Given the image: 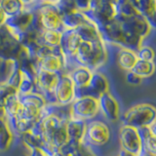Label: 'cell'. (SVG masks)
<instances>
[{
	"label": "cell",
	"mask_w": 156,
	"mask_h": 156,
	"mask_svg": "<svg viewBox=\"0 0 156 156\" xmlns=\"http://www.w3.org/2000/svg\"><path fill=\"white\" fill-rule=\"evenodd\" d=\"M143 156H156V155H152V154H148V153H144V155Z\"/></svg>",
	"instance_id": "cell-44"
},
{
	"label": "cell",
	"mask_w": 156,
	"mask_h": 156,
	"mask_svg": "<svg viewBox=\"0 0 156 156\" xmlns=\"http://www.w3.org/2000/svg\"><path fill=\"white\" fill-rule=\"evenodd\" d=\"M20 101H21L22 105L36 106L40 109H42L43 107L47 105L45 100H44V98L41 95H39L37 93H34V92L30 93V94H28V95L20 96Z\"/></svg>",
	"instance_id": "cell-28"
},
{
	"label": "cell",
	"mask_w": 156,
	"mask_h": 156,
	"mask_svg": "<svg viewBox=\"0 0 156 156\" xmlns=\"http://www.w3.org/2000/svg\"><path fill=\"white\" fill-rule=\"evenodd\" d=\"M115 19L119 21L126 28H128L130 31L143 39H144L152 30V28L146 22V20L144 17H141L139 13L130 18H123L117 15Z\"/></svg>",
	"instance_id": "cell-12"
},
{
	"label": "cell",
	"mask_w": 156,
	"mask_h": 156,
	"mask_svg": "<svg viewBox=\"0 0 156 156\" xmlns=\"http://www.w3.org/2000/svg\"><path fill=\"white\" fill-rule=\"evenodd\" d=\"M24 9L21 13L15 15L13 17L7 18L6 23L4 27H6L9 32L16 38L19 34L26 31L27 29L30 27L33 13L35 11L37 2H30V1H23Z\"/></svg>",
	"instance_id": "cell-3"
},
{
	"label": "cell",
	"mask_w": 156,
	"mask_h": 156,
	"mask_svg": "<svg viewBox=\"0 0 156 156\" xmlns=\"http://www.w3.org/2000/svg\"><path fill=\"white\" fill-rule=\"evenodd\" d=\"M8 127V123L6 119H0V133H2L4 130H6Z\"/></svg>",
	"instance_id": "cell-41"
},
{
	"label": "cell",
	"mask_w": 156,
	"mask_h": 156,
	"mask_svg": "<svg viewBox=\"0 0 156 156\" xmlns=\"http://www.w3.org/2000/svg\"><path fill=\"white\" fill-rule=\"evenodd\" d=\"M117 14L118 13L115 1H108V0L90 1L89 11L84 13L88 21L94 23L98 29L115 20Z\"/></svg>",
	"instance_id": "cell-2"
},
{
	"label": "cell",
	"mask_w": 156,
	"mask_h": 156,
	"mask_svg": "<svg viewBox=\"0 0 156 156\" xmlns=\"http://www.w3.org/2000/svg\"><path fill=\"white\" fill-rule=\"evenodd\" d=\"M0 7L5 16L10 18L21 13L24 9V4L22 0H2L0 1Z\"/></svg>",
	"instance_id": "cell-25"
},
{
	"label": "cell",
	"mask_w": 156,
	"mask_h": 156,
	"mask_svg": "<svg viewBox=\"0 0 156 156\" xmlns=\"http://www.w3.org/2000/svg\"><path fill=\"white\" fill-rule=\"evenodd\" d=\"M1 39H2V32H1V27H0V42H1Z\"/></svg>",
	"instance_id": "cell-45"
},
{
	"label": "cell",
	"mask_w": 156,
	"mask_h": 156,
	"mask_svg": "<svg viewBox=\"0 0 156 156\" xmlns=\"http://www.w3.org/2000/svg\"><path fill=\"white\" fill-rule=\"evenodd\" d=\"M28 156H52L45 147H32L28 149Z\"/></svg>",
	"instance_id": "cell-38"
},
{
	"label": "cell",
	"mask_w": 156,
	"mask_h": 156,
	"mask_svg": "<svg viewBox=\"0 0 156 156\" xmlns=\"http://www.w3.org/2000/svg\"><path fill=\"white\" fill-rule=\"evenodd\" d=\"M5 118H6V114H5L4 105L0 104V119H5Z\"/></svg>",
	"instance_id": "cell-42"
},
{
	"label": "cell",
	"mask_w": 156,
	"mask_h": 156,
	"mask_svg": "<svg viewBox=\"0 0 156 156\" xmlns=\"http://www.w3.org/2000/svg\"><path fill=\"white\" fill-rule=\"evenodd\" d=\"M75 156H98V155L95 153L93 147L87 145L84 143H81L77 145Z\"/></svg>",
	"instance_id": "cell-36"
},
{
	"label": "cell",
	"mask_w": 156,
	"mask_h": 156,
	"mask_svg": "<svg viewBox=\"0 0 156 156\" xmlns=\"http://www.w3.org/2000/svg\"><path fill=\"white\" fill-rule=\"evenodd\" d=\"M34 89H35V83L23 76L22 82H21V84H20L19 89H18V94L20 96L28 95V94H30V93H33Z\"/></svg>",
	"instance_id": "cell-33"
},
{
	"label": "cell",
	"mask_w": 156,
	"mask_h": 156,
	"mask_svg": "<svg viewBox=\"0 0 156 156\" xmlns=\"http://www.w3.org/2000/svg\"><path fill=\"white\" fill-rule=\"evenodd\" d=\"M138 60L144 62H153L154 61V51L149 46L143 45L138 51L136 52Z\"/></svg>",
	"instance_id": "cell-31"
},
{
	"label": "cell",
	"mask_w": 156,
	"mask_h": 156,
	"mask_svg": "<svg viewBox=\"0 0 156 156\" xmlns=\"http://www.w3.org/2000/svg\"><path fill=\"white\" fill-rule=\"evenodd\" d=\"M54 92L58 105L68 106L75 100V86L67 73H62L60 75Z\"/></svg>",
	"instance_id": "cell-10"
},
{
	"label": "cell",
	"mask_w": 156,
	"mask_h": 156,
	"mask_svg": "<svg viewBox=\"0 0 156 156\" xmlns=\"http://www.w3.org/2000/svg\"><path fill=\"white\" fill-rule=\"evenodd\" d=\"M61 37L62 32L60 30H44L40 34L39 42L41 45L55 48L60 46Z\"/></svg>",
	"instance_id": "cell-27"
},
{
	"label": "cell",
	"mask_w": 156,
	"mask_h": 156,
	"mask_svg": "<svg viewBox=\"0 0 156 156\" xmlns=\"http://www.w3.org/2000/svg\"><path fill=\"white\" fill-rule=\"evenodd\" d=\"M155 70V65L153 62H144L138 60L135 63L134 67L132 68V72L140 76L141 79L144 78H148L154 73Z\"/></svg>",
	"instance_id": "cell-26"
},
{
	"label": "cell",
	"mask_w": 156,
	"mask_h": 156,
	"mask_svg": "<svg viewBox=\"0 0 156 156\" xmlns=\"http://www.w3.org/2000/svg\"><path fill=\"white\" fill-rule=\"evenodd\" d=\"M62 21V30H75V29L80 27L81 24L86 23L88 20L84 13H81L79 11H72L70 13H67L62 15L61 17Z\"/></svg>",
	"instance_id": "cell-19"
},
{
	"label": "cell",
	"mask_w": 156,
	"mask_h": 156,
	"mask_svg": "<svg viewBox=\"0 0 156 156\" xmlns=\"http://www.w3.org/2000/svg\"><path fill=\"white\" fill-rule=\"evenodd\" d=\"M138 61L136 53L129 49L120 48L117 53V63L123 70L131 71Z\"/></svg>",
	"instance_id": "cell-23"
},
{
	"label": "cell",
	"mask_w": 156,
	"mask_h": 156,
	"mask_svg": "<svg viewBox=\"0 0 156 156\" xmlns=\"http://www.w3.org/2000/svg\"><path fill=\"white\" fill-rule=\"evenodd\" d=\"M75 32L77 35L80 37L81 41H86V42H96L101 40V34L98 27L94 23L91 22L87 21L80 27H78L75 29Z\"/></svg>",
	"instance_id": "cell-21"
},
{
	"label": "cell",
	"mask_w": 156,
	"mask_h": 156,
	"mask_svg": "<svg viewBox=\"0 0 156 156\" xmlns=\"http://www.w3.org/2000/svg\"><path fill=\"white\" fill-rule=\"evenodd\" d=\"M99 110L109 122H116L119 119V105L109 92L102 94L98 99Z\"/></svg>",
	"instance_id": "cell-13"
},
{
	"label": "cell",
	"mask_w": 156,
	"mask_h": 156,
	"mask_svg": "<svg viewBox=\"0 0 156 156\" xmlns=\"http://www.w3.org/2000/svg\"><path fill=\"white\" fill-rule=\"evenodd\" d=\"M87 122L71 118L66 123V131L68 138V143L78 145L83 143L86 131Z\"/></svg>",
	"instance_id": "cell-16"
},
{
	"label": "cell",
	"mask_w": 156,
	"mask_h": 156,
	"mask_svg": "<svg viewBox=\"0 0 156 156\" xmlns=\"http://www.w3.org/2000/svg\"><path fill=\"white\" fill-rule=\"evenodd\" d=\"M75 6L76 10L81 13H85L89 11L90 8V1H83V0H77L75 1Z\"/></svg>",
	"instance_id": "cell-39"
},
{
	"label": "cell",
	"mask_w": 156,
	"mask_h": 156,
	"mask_svg": "<svg viewBox=\"0 0 156 156\" xmlns=\"http://www.w3.org/2000/svg\"><path fill=\"white\" fill-rule=\"evenodd\" d=\"M21 140L23 141V145L26 146L27 149L32 148V147H45L42 136L34 135L30 131L23 135L21 136Z\"/></svg>",
	"instance_id": "cell-29"
},
{
	"label": "cell",
	"mask_w": 156,
	"mask_h": 156,
	"mask_svg": "<svg viewBox=\"0 0 156 156\" xmlns=\"http://www.w3.org/2000/svg\"><path fill=\"white\" fill-rule=\"evenodd\" d=\"M132 3L141 17H144L149 23L151 28L156 26V1L155 0H132Z\"/></svg>",
	"instance_id": "cell-18"
},
{
	"label": "cell",
	"mask_w": 156,
	"mask_h": 156,
	"mask_svg": "<svg viewBox=\"0 0 156 156\" xmlns=\"http://www.w3.org/2000/svg\"><path fill=\"white\" fill-rule=\"evenodd\" d=\"M138 132L144 152L156 155V133H153L149 127L139 129Z\"/></svg>",
	"instance_id": "cell-22"
},
{
	"label": "cell",
	"mask_w": 156,
	"mask_h": 156,
	"mask_svg": "<svg viewBox=\"0 0 156 156\" xmlns=\"http://www.w3.org/2000/svg\"><path fill=\"white\" fill-rule=\"evenodd\" d=\"M110 136L111 133L109 127L105 122L94 119L87 122L83 143L91 147L101 146L108 143Z\"/></svg>",
	"instance_id": "cell-6"
},
{
	"label": "cell",
	"mask_w": 156,
	"mask_h": 156,
	"mask_svg": "<svg viewBox=\"0 0 156 156\" xmlns=\"http://www.w3.org/2000/svg\"><path fill=\"white\" fill-rule=\"evenodd\" d=\"M118 156H134V155H133V154H131V153H129V152H127V151H125V150H123V149H120Z\"/></svg>",
	"instance_id": "cell-43"
},
{
	"label": "cell",
	"mask_w": 156,
	"mask_h": 156,
	"mask_svg": "<svg viewBox=\"0 0 156 156\" xmlns=\"http://www.w3.org/2000/svg\"><path fill=\"white\" fill-rule=\"evenodd\" d=\"M107 92H109L108 80L102 73L96 71L93 72L91 79L86 87L75 88V99L83 97H92L98 100L102 94Z\"/></svg>",
	"instance_id": "cell-7"
},
{
	"label": "cell",
	"mask_w": 156,
	"mask_h": 156,
	"mask_svg": "<svg viewBox=\"0 0 156 156\" xmlns=\"http://www.w3.org/2000/svg\"><path fill=\"white\" fill-rule=\"evenodd\" d=\"M18 67H19L18 61H1V62H0V70H1V74L5 80Z\"/></svg>",
	"instance_id": "cell-30"
},
{
	"label": "cell",
	"mask_w": 156,
	"mask_h": 156,
	"mask_svg": "<svg viewBox=\"0 0 156 156\" xmlns=\"http://www.w3.org/2000/svg\"><path fill=\"white\" fill-rule=\"evenodd\" d=\"M121 122L122 126H129L136 130L148 127L156 122V109L149 104L134 105L125 112Z\"/></svg>",
	"instance_id": "cell-1"
},
{
	"label": "cell",
	"mask_w": 156,
	"mask_h": 156,
	"mask_svg": "<svg viewBox=\"0 0 156 156\" xmlns=\"http://www.w3.org/2000/svg\"><path fill=\"white\" fill-rule=\"evenodd\" d=\"M101 40L104 41L106 45L111 44V45L117 46L119 48H125V32L124 28L122 27L120 22L117 20H113L108 24L102 27L99 29Z\"/></svg>",
	"instance_id": "cell-11"
},
{
	"label": "cell",
	"mask_w": 156,
	"mask_h": 156,
	"mask_svg": "<svg viewBox=\"0 0 156 156\" xmlns=\"http://www.w3.org/2000/svg\"><path fill=\"white\" fill-rule=\"evenodd\" d=\"M14 135L9 128L0 133V151H6L11 146Z\"/></svg>",
	"instance_id": "cell-32"
},
{
	"label": "cell",
	"mask_w": 156,
	"mask_h": 156,
	"mask_svg": "<svg viewBox=\"0 0 156 156\" xmlns=\"http://www.w3.org/2000/svg\"><path fill=\"white\" fill-rule=\"evenodd\" d=\"M22 78H23V76H22L21 71H20V66H19L11 73V74H10V76L4 82L18 92L19 86L22 82Z\"/></svg>",
	"instance_id": "cell-34"
},
{
	"label": "cell",
	"mask_w": 156,
	"mask_h": 156,
	"mask_svg": "<svg viewBox=\"0 0 156 156\" xmlns=\"http://www.w3.org/2000/svg\"><path fill=\"white\" fill-rule=\"evenodd\" d=\"M4 109L5 114H6V118L5 119L21 117L23 112V105L21 101H20L19 94H16L9 98L4 105Z\"/></svg>",
	"instance_id": "cell-24"
},
{
	"label": "cell",
	"mask_w": 156,
	"mask_h": 156,
	"mask_svg": "<svg viewBox=\"0 0 156 156\" xmlns=\"http://www.w3.org/2000/svg\"><path fill=\"white\" fill-rule=\"evenodd\" d=\"M35 12L37 13L44 30H62L61 15L54 1L37 2Z\"/></svg>",
	"instance_id": "cell-5"
},
{
	"label": "cell",
	"mask_w": 156,
	"mask_h": 156,
	"mask_svg": "<svg viewBox=\"0 0 156 156\" xmlns=\"http://www.w3.org/2000/svg\"><path fill=\"white\" fill-rule=\"evenodd\" d=\"M1 32L2 39L0 42V61H18L23 47L5 27H1Z\"/></svg>",
	"instance_id": "cell-9"
},
{
	"label": "cell",
	"mask_w": 156,
	"mask_h": 156,
	"mask_svg": "<svg viewBox=\"0 0 156 156\" xmlns=\"http://www.w3.org/2000/svg\"><path fill=\"white\" fill-rule=\"evenodd\" d=\"M6 20H7V17L5 16V14L3 13L1 7H0V27H4L5 23H6Z\"/></svg>",
	"instance_id": "cell-40"
},
{
	"label": "cell",
	"mask_w": 156,
	"mask_h": 156,
	"mask_svg": "<svg viewBox=\"0 0 156 156\" xmlns=\"http://www.w3.org/2000/svg\"><path fill=\"white\" fill-rule=\"evenodd\" d=\"M118 139L121 149L133 154L134 156H143L140 138L136 129L129 126H121L118 132Z\"/></svg>",
	"instance_id": "cell-8"
},
{
	"label": "cell",
	"mask_w": 156,
	"mask_h": 156,
	"mask_svg": "<svg viewBox=\"0 0 156 156\" xmlns=\"http://www.w3.org/2000/svg\"><path fill=\"white\" fill-rule=\"evenodd\" d=\"M61 74L62 73H54L38 69L34 93L41 95L43 92L54 90Z\"/></svg>",
	"instance_id": "cell-15"
},
{
	"label": "cell",
	"mask_w": 156,
	"mask_h": 156,
	"mask_svg": "<svg viewBox=\"0 0 156 156\" xmlns=\"http://www.w3.org/2000/svg\"><path fill=\"white\" fill-rule=\"evenodd\" d=\"M68 61L66 58L49 56L40 61H37L38 69L54 73H66Z\"/></svg>",
	"instance_id": "cell-17"
},
{
	"label": "cell",
	"mask_w": 156,
	"mask_h": 156,
	"mask_svg": "<svg viewBox=\"0 0 156 156\" xmlns=\"http://www.w3.org/2000/svg\"><path fill=\"white\" fill-rule=\"evenodd\" d=\"M126 82L132 86H139L140 83L143 82V79H141L140 76L135 74L134 72L128 71V72H126Z\"/></svg>",
	"instance_id": "cell-37"
},
{
	"label": "cell",
	"mask_w": 156,
	"mask_h": 156,
	"mask_svg": "<svg viewBox=\"0 0 156 156\" xmlns=\"http://www.w3.org/2000/svg\"><path fill=\"white\" fill-rule=\"evenodd\" d=\"M80 43L81 39L77 35L75 30H63L62 32L60 47L68 62L75 57Z\"/></svg>",
	"instance_id": "cell-14"
},
{
	"label": "cell",
	"mask_w": 156,
	"mask_h": 156,
	"mask_svg": "<svg viewBox=\"0 0 156 156\" xmlns=\"http://www.w3.org/2000/svg\"><path fill=\"white\" fill-rule=\"evenodd\" d=\"M67 75L69 76L72 83L75 88H83L86 87L89 83L93 72L86 67L83 66H75L68 70Z\"/></svg>",
	"instance_id": "cell-20"
},
{
	"label": "cell",
	"mask_w": 156,
	"mask_h": 156,
	"mask_svg": "<svg viewBox=\"0 0 156 156\" xmlns=\"http://www.w3.org/2000/svg\"><path fill=\"white\" fill-rule=\"evenodd\" d=\"M69 112L71 118L85 122L94 120L100 112L98 100L92 97L75 99L69 105Z\"/></svg>",
	"instance_id": "cell-4"
},
{
	"label": "cell",
	"mask_w": 156,
	"mask_h": 156,
	"mask_svg": "<svg viewBox=\"0 0 156 156\" xmlns=\"http://www.w3.org/2000/svg\"><path fill=\"white\" fill-rule=\"evenodd\" d=\"M16 94H18V92L13 89L12 87H10L8 84H6L5 82L0 83V104L1 105H4L10 97Z\"/></svg>",
	"instance_id": "cell-35"
},
{
	"label": "cell",
	"mask_w": 156,
	"mask_h": 156,
	"mask_svg": "<svg viewBox=\"0 0 156 156\" xmlns=\"http://www.w3.org/2000/svg\"><path fill=\"white\" fill-rule=\"evenodd\" d=\"M22 156H28V154H23V155H22Z\"/></svg>",
	"instance_id": "cell-46"
}]
</instances>
